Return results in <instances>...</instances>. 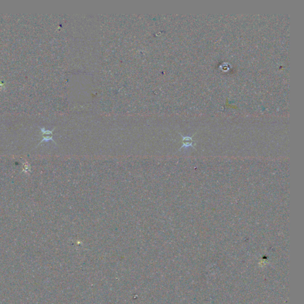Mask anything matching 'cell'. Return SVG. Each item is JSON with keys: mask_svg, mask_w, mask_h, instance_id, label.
I'll use <instances>...</instances> for the list:
<instances>
[{"mask_svg": "<svg viewBox=\"0 0 304 304\" xmlns=\"http://www.w3.org/2000/svg\"><path fill=\"white\" fill-rule=\"evenodd\" d=\"M40 130H41V132H42V136H44V137H43V139L42 140V141L39 143V144H38V146L36 147H38L39 144H41L43 142H46V141H50V140L52 141L54 143H56V142L54 141V140L52 138V136H53L52 132L55 130V128H54L53 130H52V131L46 130L44 128H41Z\"/></svg>", "mask_w": 304, "mask_h": 304, "instance_id": "obj_1", "label": "cell"}, {"mask_svg": "<svg viewBox=\"0 0 304 304\" xmlns=\"http://www.w3.org/2000/svg\"><path fill=\"white\" fill-rule=\"evenodd\" d=\"M182 137H183V145L182 146V147L180 148V149H181L183 147H188L189 146H193V140H192V138L191 137H183V136H181Z\"/></svg>", "mask_w": 304, "mask_h": 304, "instance_id": "obj_2", "label": "cell"}]
</instances>
